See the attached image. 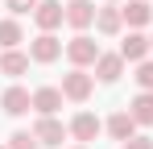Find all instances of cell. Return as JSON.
<instances>
[{
  "label": "cell",
  "mask_w": 153,
  "mask_h": 149,
  "mask_svg": "<svg viewBox=\"0 0 153 149\" xmlns=\"http://www.w3.org/2000/svg\"><path fill=\"white\" fill-rule=\"evenodd\" d=\"M108 133H112L120 145H124L128 137H137V120H132V112H116V116L108 120Z\"/></svg>",
  "instance_id": "obj_14"
},
{
  "label": "cell",
  "mask_w": 153,
  "mask_h": 149,
  "mask_svg": "<svg viewBox=\"0 0 153 149\" xmlns=\"http://www.w3.org/2000/svg\"><path fill=\"white\" fill-rule=\"evenodd\" d=\"M95 74H100V83H116L124 74V58L120 54H100L95 58Z\"/></svg>",
  "instance_id": "obj_10"
},
{
  "label": "cell",
  "mask_w": 153,
  "mask_h": 149,
  "mask_svg": "<svg viewBox=\"0 0 153 149\" xmlns=\"http://www.w3.org/2000/svg\"><path fill=\"white\" fill-rule=\"evenodd\" d=\"M124 21L132 25V29H141V25H149V17H153V8H149V0H128L124 8Z\"/></svg>",
  "instance_id": "obj_15"
},
{
  "label": "cell",
  "mask_w": 153,
  "mask_h": 149,
  "mask_svg": "<svg viewBox=\"0 0 153 149\" xmlns=\"http://www.w3.org/2000/svg\"><path fill=\"white\" fill-rule=\"evenodd\" d=\"M62 87H37L33 91V112H42V116H54L58 108H62Z\"/></svg>",
  "instance_id": "obj_7"
},
{
  "label": "cell",
  "mask_w": 153,
  "mask_h": 149,
  "mask_svg": "<svg viewBox=\"0 0 153 149\" xmlns=\"http://www.w3.org/2000/svg\"><path fill=\"white\" fill-rule=\"evenodd\" d=\"M29 71V54H21V50H4L0 54V74H8V79H17V74Z\"/></svg>",
  "instance_id": "obj_12"
},
{
  "label": "cell",
  "mask_w": 153,
  "mask_h": 149,
  "mask_svg": "<svg viewBox=\"0 0 153 149\" xmlns=\"http://www.w3.org/2000/svg\"><path fill=\"white\" fill-rule=\"evenodd\" d=\"M66 58H71L75 66H91V62L100 58V46H95L87 33H75V37L66 42Z\"/></svg>",
  "instance_id": "obj_2"
},
{
  "label": "cell",
  "mask_w": 153,
  "mask_h": 149,
  "mask_svg": "<svg viewBox=\"0 0 153 149\" xmlns=\"http://www.w3.org/2000/svg\"><path fill=\"white\" fill-rule=\"evenodd\" d=\"M37 4H42V0H8V8H13V13H33Z\"/></svg>",
  "instance_id": "obj_20"
},
{
  "label": "cell",
  "mask_w": 153,
  "mask_h": 149,
  "mask_svg": "<svg viewBox=\"0 0 153 149\" xmlns=\"http://www.w3.org/2000/svg\"><path fill=\"white\" fill-rule=\"evenodd\" d=\"M137 83H141V91H153V62L137 66Z\"/></svg>",
  "instance_id": "obj_19"
},
{
  "label": "cell",
  "mask_w": 153,
  "mask_h": 149,
  "mask_svg": "<svg viewBox=\"0 0 153 149\" xmlns=\"http://www.w3.org/2000/svg\"><path fill=\"white\" fill-rule=\"evenodd\" d=\"M33 137H37L42 145H62V141H66V124H58L54 116H42L37 128H33Z\"/></svg>",
  "instance_id": "obj_8"
},
{
  "label": "cell",
  "mask_w": 153,
  "mask_h": 149,
  "mask_svg": "<svg viewBox=\"0 0 153 149\" xmlns=\"http://www.w3.org/2000/svg\"><path fill=\"white\" fill-rule=\"evenodd\" d=\"M8 149H42V141H37L33 133H13V137H8Z\"/></svg>",
  "instance_id": "obj_18"
},
{
  "label": "cell",
  "mask_w": 153,
  "mask_h": 149,
  "mask_svg": "<svg viewBox=\"0 0 153 149\" xmlns=\"http://www.w3.org/2000/svg\"><path fill=\"white\" fill-rule=\"evenodd\" d=\"M62 54V42L54 37V33H42V37H33V46H29V58L33 62H54Z\"/></svg>",
  "instance_id": "obj_6"
},
{
  "label": "cell",
  "mask_w": 153,
  "mask_h": 149,
  "mask_svg": "<svg viewBox=\"0 0 153 149\" xmlns=\"http://www.w3.org/2000/svg\"><path fill=\"white\" fill-rule=\"evenodd\" d=\"M0 108H4L8 116H25L29 108H33V95H29L25 87H8V91L0 95Z\"/></svg>",
  "instance_id": "obj_5"
},
{
  "label": "cell",
  "mask_w": 153,
  "mask_h": 149,
  "mask_svg": "<svg viewBox=\"0 0 153 149\" xmlns=\"http://www.w3.org/2000/svg\"><path fill=\"white\" fill-rule=\"evenodd\" d=\"M17 42H21V25H17V21H0V46L17 50Z\"/></svg>",
  "instance_id": "obj_17"
},
{
  "label": "cell",
  "mask_w": 153,
  "mask_h": 149,
  "mask_svg": "<svg viewBox=\"0 0 153 149\" xmlns=\"http://www.w3.org/2000/svg\"><path fill=\"white\" fill-rule=\"evenodd\" d=\"M91 87H95V79L83 71V66H75L71 74H62V95H66V99H75V104H83V99L91 95Z\"/></svg>",
  "instance_id": "obj_1"
},
{
  "label": "cell",
  "mask_w": 153,
  "mask_h": 149,
  "mask_svg": "<svg viewBox=\"0 0 153 149\" xmlns=\"http://www.w3.org/2000/svg\"><path fill=\"white\" fill-rule=\"evenodd\" d=\"M33 21L42 25V33H50V29H58V25L66 21V8H62L58 0H42V4L33 8Z\"/></svg>",
  "instance_id": "obj_3"
},
{
  "label": "cell",
  "mask_w": 153,
  "mask_h": 149,
  "mask_svg": "<svg viewBox=\"0 0 153 149\" xmlns=\"http://www.w3.org/2000/svg\"><path fill=\"white\" fill-rule=\"evenodd\" d=\"M120 25H124V13H120V8H112V4H108V8H95V29H100V33L112 37V33H120Z\"/></svg>",
  "instance_id": "obj_13"
},
{
  "label": "cell",
  "mask_w": 153,
  "mask_h": 149,
  "mask_svg": "<svg viewBox=\"0 0 153 149\" xmlns=\"http://www.w3.org/2000/svg\"><path fill=\"white\" fill-rule=\"evenodd\" d=\"M0 149H8V145H0Z\"/></svg>",
  "instance_id": "obj_23"
},
{
  "label": "cell",
  "mask_w": 153,
  "mask_h": 149,
  "mask_svg": "<svg viewBox=\"0 0 153 149\" xmlns=\"http://www.w3.org/2000/svg\"><path fill=\"white\" fill-rule=\"evenodd\" d=\"M100 128H103V124L95 120V116H91V112H79L75 120H71V137H75V141H83V145H87V141H95V137H100Z\"/></svg>",
  "instance_id": "obj_9"
},
{
  "label": "cell",
  "mask_w": 153,
  "mask_h": 149,
  "mask_svg": "<svg viewBox=\"0 0 153 149\" xmlns=\"http://www.w3.org/2000/svg\"><path fill=\"white\" fill-rule=\"evenodd\" d=\"M91 21H95V4H87V0H71V4H66V25L87 29Z\"/></svg>",
  "instance_id": "obj_11"
},
{
  "label": "cell",
  "mask_w": 153,
  "mask_h": 149,
  "mask_svg": "<svg viewBox=\"0 0 153 149\" xmlns=\"http://www.w3.org/2000/svg\"><path fill=\"white\" fill-rule=\"evenodd\" d=\"M75 149H87V145H75Z\"/></svg>",
  "instance_id": "obj_22"
},
{
  "label": "cell",
  "mask_w": 153,
  "mask_h": 149,
  "mask_svg": "<svg viewBox=\"0 0 153 149\" xmlns=\"http://www.w3.org/2000/svg\"><path fill=\"white\" fill-rule=\"evenodd\" d=\"M124 149H153V141H149V137H128Z\"/></svg>",
  "instance_id": "obj_21"
},
{
  "label": "cell",
  "mask_w": 153,
  "mask_h": 149,
  "mask_svg": "<svg viewBox=\"0 0 153 149\" xmlns=\"http://www.w3.org/2000/svg\"><path fill=\"white\" fill-rule=\"evenodd\" d=\"M149 50H153V37H145V33H128L124 42H120V58H124V62H145Z\"/></svg>",
  "instance_id": "obj_4"
},
{
  "label": "cell",
  "mask_w": 153,
  "mask_h": 149,
  "mask_svg": "<svg viewBox=\"0 0 153 149\" xmlns=\"http://www.w3.org/2000/svg\"><path fill=\"white\" fill-rule=\"evenodd\" d=\"M128 112H132L137 124H153V91H141V95L128 104Z\"/></svg>",
  "instance_id": "obj_16"
}]
</instances>
